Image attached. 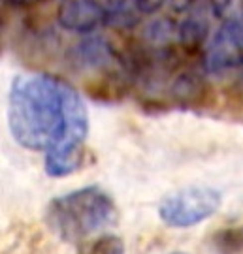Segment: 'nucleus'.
<instances>
[{"label":"nucleus","instance_id":"f257e3e1","mask_svg":"<svg viewBox=\"0 0 243 254\" xmlns=\"http://www.w3.org/2000/svg\"><path fill=\"white\" fill-rule=\"evenodd\" d=\"M8 127L21 147L45 153V173L66 177L80 170L89 115L80 92L51 73L17 75L8 92Z\"/></svg>","mask_w":243,"mask_h":254},{"label":"nucleus","instance_id":"f03ea898","mask_svg":"<svg viewBox=\"0 0 243 254\" xmlns=\"http://www.w3.org/2000/svg\"><path fill=\"white\" fill-rule=\"evenodd\" d=\"M119 211L113 198L100 187H85L49 201L45 224L64 243H81L102 228L113 226Z\"/></svg>","mask_w":243,"mask_h":254},{"label":"nucleus","instance_id":"7ed1b4c3","mask_svg":"<svg viewBox=\"0 0 243 254\" xmlns=\"http://www.w3.org/2000/svg\"><path fill=\"white\" fill-rule=\"evenodd\" d=\"M221 207V192L211 187H187L164 196L159 217L170 228H190L213 217Z\"/></svg>","mask_w":243,"mask_h":254},{"label":"nucleus","instance_id":"20e7f679","mask_svg":"<svg viewBox=\"0 0 243 254\" xmlns=\"http://www.w3.org/2000/svg\"><path fill=\"white\" fill-rule=\"evenodd\" d=\"M240 66H243V23L230 19L217 30L207 49L206 68L211 73H223Z\"/></svg>","mask_w":243,"mask_h":254},{"label":"nucleus","instance_id":"39448f33","mask_svg":"<svg viewBox=\"0 0 243 254\" xmlns=\"http://www.w3.org/2000/svg\"><path fill=\"white\" fill-rule=\"evenodd\" d=\"M57 17L66 30L89 34L100 25H106V6H102L98 0H63Z\"/></svg>","mask_w":243,"mask_h":254},{"label":"nucleus","instance_id":"423d86ee","mask_svg":"<svg viewBox=\"0 0 243 254\" xmlns=\"http://www.w3.org/2000/svg\"><path fill=\"white\" fill-rule=\"evenodd\" d=\"M72 61L78 68L85 70H98V72H111L123 68L119 49L106 42L104 38H87L74 47Z\"/></svg>","mask_w":243,"mask_h":254},{"label":"nucleus","instance_id":"0eeeda50","mask_svg":"<svg viewBox=\"0 0 243 254\" xmlns=\"http://www.w3.org/2000/svg\"><path fill=\"white\" fill-rule=\"evenodd\" d=\"M207 0H200L196 6L185 13V17L177 25V46L181 51L192 57V55L200 53V49L206 42L207 34H209V9Z\"/></svg>","mask_w":243,"mask_h":254},{"label":"nucleus","instance_id":"6e6552de","mask_svg":"<svg viewBox=\"0 0 243 254\" xmlns=\"http://www.w3.org/2000/svg\"><path fill=\"white\" fill-rule=\"evenodd\" d=\"M211 89L206 77L194 70L181 72L170 87V100L173 106L183 109H200L207 106Z\"/></svg>","mask_w":243,"mask_h":254},{"label":"nucleus","instance_id":"1a4fd4ad","mask_svg":"<svg viewBox=\"0 0 243 254\" xmlns=\"http://www.w3.org/2000/svg\"><path fill=\"white\" fill-rule=\"evenodd\" d=\"M144 17L138 0H109L106 6V25L115 30H130Z\"/></svg>","mask_w":243,"mask_h":254},{"label":"nucleus","instance_id":"9d476101","mask_svg":"<svg viewBox=\"0 0 243 254\" xmlns=\"http://www.w3.org/2000/svg\"><path fill=\"white\" fill-rule=\"evenodd\" d=\"M211 245L217 254H243V224L219 230Z\"/></svg>","mask_w":243,"mask_h":254},{"label":"nucleus","instance_id":"9b49d317","mask_svg":"<svg viewBox=\"0 0 243 254\" xmlns=\"http://www.w3.org/2000/svg\"><path fill=\"white\" fill-rule=\"evenodd\" d=\"M81 254H125V241L117 236H102L85 247Z\"/></svg>","mask_w":243,"mask_h":254},{"label":"nucleus","instance_id":"f8f14e48","mask_svg":"<svg viewBox=\"0 0 243 254\" xmlns=\"http://www.w3.org/2000/svg\"><path fill=\"white\" fill-rule=\"evenodd\" d=\"M232 0H209V6H211V11L215 15H225V11L230 8Z\"/></svg>","mask_w":243,"mask_h":254},{"label":"nucleus","instance_id":"ddd939ff","mask_svg":"<svg viewBox=\"0 0 243 254\" xmlns=\"http://www.w3.org/2000/svg\"><path fill=\"white\" fill-rule=\"evenodd\" d=\"M200 0H171V6H173V9L175 11H189L192 6H196Z\"/></svg>","mask_w":243,"mask_h":254},{"label":"nucleus","instance_id":"4468645a","mask_svg":"<svg viewBox=\"0 0 243 254\" xmlns=\"http://www.w3.org/2000/svg\"><path fill=\"white\" fill-rule=\"evenodd\" d=\"M11 6H17V8H28V6H36V4H42L45 0H6Z\"/></svg>","mask_w":243,"mask_h":254},{"label":"nucleus","instance_id":"2eb2a0df","mask_svg":"<svg viewBox=\"0 0 243 254\" xmlns=\"http://www.w3.org/2000/svg\"><path fill=\"white\" fill-rule=\"evenodd\" d=\"M170 254H185V253H170Z\"/></svg>","mask_w":243,"mask_h":254}]
</instances>
